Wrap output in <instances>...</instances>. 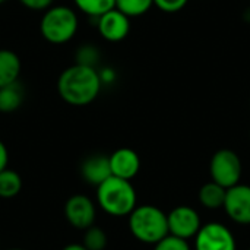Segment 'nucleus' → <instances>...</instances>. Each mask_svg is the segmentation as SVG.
Returning a JSON list of instances; mask_svg holds the SVG:
<instances>
[{"instance_id":"19","label":"nucleus","mask_w":250,"mask_h":250,"mask_svg":"<svg viewBox=\"0 0 250 250\" xmlns=\"http://www.w3.org/2000/svg\"><path fill=\"white\" fill-rule=\"evenodd\" d=\"M107 243H108L107 234L101 227L91 226L89 229L85 230L82 245L88 250H104L107 248Z\"/></svg>"},{"instance_id":"1","label":"nucleus","mask_w":250,"mask_h":250,"mask_svg":"<svg viewBox=\"0 0 250 250\" xmlns=\"http://www.w3.org/2000/svg\"><path fill=\"white\" fill-rule=\"evenodd\" d=\"M101 78L95 67L75 63L66 67L57 79L60 98L73 107L89 105L101 91Z\"/></svg>"},{"instance_id":"27","label":"nucleus","mask_w":250,"mask_h":250,"mask_svg":"<svg viewBox=\"0 0 250 250\" xmlns=\"http://www.w3.org/2000/svg\"><path fill=\"white\" fill-rule=\"evenodd\" d=\"M6 1H7V0H0V4H1V3H6Z\"/></svg>"},{"instance_id":"9","label":"nucleus","mask_w":250,"mask_h":250,"mask_svg":"<svg viewBox=\"0 0 250 250\" xmlns=\"http://www.w3.org/2000/svg\"><path fill=\"white\" fill-rule=\"evenodd\" d=\"M98 34L108 42H119L130 32V18L116 7L97 18Z\"/></svg>"},{"instance_id":"28","label":"nucleus","mask_w":250,"mask_h":250,"mask_svg":"<svg viewBox=\"0 0 250 250\" xmlns=\"http://www.w3.org/2000/svg\"><path fill=\"white\" fill-rule=\"evenodd\" d=\"M7 250H25V249H7Z\"/></svg>"},{"instance_id":"12","label":"nucleus","mask_w":250,"mask_h":250,"mask_svg":"<svg viewBox=\"0 0 250 250\" xmlns=\"http://www.w3.org/2000/svg\"><path fill=\"white\" fill-rule=\"evenodd\" d=\"M82 179L91 185V186H100L103 182H105L108 177H111V168H110V160L105 155H91L88 157L81 167Z\"/></svg>"},{"instance_id":"24","label":"nucleus","mask_w":250,"mask_h":250,"mask_svg":"<svg viewBox=\"0 0 250 250\" xmlns=\"http://www.w3.org/2000/svg\"><path fill=\"white\" fill-rule=\"evenodd\" d=\"M7 163H9V152L3 141H0V171L7 168Z\"/></svg>"},{"instance_id":"14","label":"nucleus","mask_w":250,"mask_h":250,"mask_svg":"<svg viewBox=\"0 0 250 250\" xmlns=\"http://www.w3.org/2000/svg\"><path fill=\"white\" fill-rule=\"evenodd\" d=\"M227 189L215 182L204 185L199 190V202L208 209H218L224 207Z\"/></svg>"},{"instance_id":"11","label":"nucleus","mask_w":250,"mask_h":250,"mask_svg":"<svg viewBox=\"0 0 250 250\" xmlns=\"http://www.w3.org/2000/svg\"><path fill=\"white\" fill-rule=\"evenodd\" d=\"M110 168L111 176L132 180L141 170V158L130 148H119L110 157Z\"/></svg>"},{"instance_id":"17","label":"nucleus","mask_w":250,"mask_h":250,"mask_svg":"<svg viewBox=\"0 0 250 250\" xmlns=\"http://www.w3.org/2000/svg\"><path fill=\"white\" fill-rule=\"evenodd\" d=\"M73 3L78 10L91 18H98L116 6V0H73Z\"/></svg>"},{"instance_id":"22","label":"nucleus","mask_w":250,"mask_h":250,"mask_svg":"<svg viewBox=\"0 0 250 250\" xmlns=\"http://www.w3.org/2000/svg\"><path fill=\"white\" fill-rule=\"evenodd\" d=\"M188 1L189 0H154V4L166 13H176L182 10Z\"/></svg>"},{"instance_id":"5","label":"nucleus","mask_w":250,"mask_h":250,"mask_svg":"<svg viewBox=\"0 0 250 250\" xmlns=\"http://www.w3.org/2000/svg\"><path fill=\"white\" fill-rule=\"evenodd\" d=\"M242 161L240 157L231 149H220L217 151L209 164V171L212 182L218 183L220 186L230 189L239 185L242 177Z\"/></svg>"},{"instance_id":"2","label":"nucleus","mask_w":250,"mask_h":250,"mask_svg":"<svg viewBox=\"0 0 250 250\" xmlns=\"http://www.w3.org/2000/svg\"><path fill=\"white\" fill-rule=\"evenodd\" d=\"M97 205L111 217H126L136 208V192L130 180L108 177L97 186Z\"/></svg>"},{"instance_id":"4","label":"nucleus","mask_w":250,"mask_h":250,"mask_svg":"<svg viewBox=\"0 0 250 250\" xmlns=\"http://www.w3.org/2000/svg\"><path fill=\"white\" fill-rule=\"evenodd\" d=\"M129 230L136 240L155 245L168 234L167 215L154 205L136 207L129 214Z\"/></svg>"},{"instance_id":"29","label":"nucleus","mask_w":250,"mask_h":250,"mask_svg":"<svg viewBox=\"0 0 250 250\" xmlns=\"http://www.w3.org/2000/svg\"><path fill=\"white\" fill-rule=\"evenodd\" d=\"M249 250H250V249H249Z\"/></svg>"},{"instance_id":"23","label":"nucleus","mask_w":250,"mask_h":250,"mask_svg":"<svg viewBox=\"0 0 250 250\" xmlns=\"http://www.w3.org/2000/svg\"><path fill=\"white\" fill-rule=\"evenodd\" d=\"M18 1L23 7L29 10H35V12H44L54 3V0H18Z\"/></svg>"},{"instance_id":"6","label":"nucleus","mask_w":250,"mask_h":250,"mask_svg":"<svg viewBox=\"0 0 250 250\" xmlns=\"http://www.w3.org/2000/svg\"><path fill=\"white\" fill-rule=\"evenodd\" d=\"M195 237L196 250H236L233 233L220 223L202 226Z\"/></svg>"},{"instance_id":"21","label":"nucleus","mask_w":250,"mask_h":250,"mask_svg":"<svg viewBox=\"0 0 250 250\" xmlns=\"http://www.w3.org/2000/svg\"><path fill=\"white\" fill-rule=\"evenodd\" d=\"M98 57H100L98 50L94 45H82L76 53V63L95 67V63L98 62Z\"/></svg>"},{"instance_id":"15","label":"nucleus","mask_w":250,"mask_h":250,"mask_svg":"<svg viewBox=\"0 0 250 250\" xmlns=\"http://www.w3.org/2000/svg\"><path fill=\"white\" fill-rule=\"evenodd\" d=\"M23 103V89L18 82L0 88V111L12 113L16 111Z\"/></svg>"},{"instance_id":"25","label":"nucleus","mask_w":250,"mask_h":250,"mask_svg":"<svg viewBox=\"0 0 250 250\" xmlns=\"http://www.w3.org/2000/svg\"><path fill=\"white\" fill-rule=\"evenodd\" d=\"M100 73V78H101V82H111L114 79V72L111 69H103V72H98Z\"/></svg>"},{"instance_id":"7","label":"nucleus","mask_w":250,"mask_h":250,"mask_svg":"<svg viewBox=\"0 0 250 250\" xmlns=\"http://www.w3.org/2000/svg\"><path fill=\"white\" fill-rule=\"evenodd\" d=\"M64 217L73 229L85 231L95 223L97 207L91 198L85 195H73L64 204Z\"/></svg>"},{"instance_id":"18","label":"nucleus","mask_w":250,"mask_h":250,"mask_svg":"<svg viewBox=\"0 0 250 250\" xmlns=\"http://www.w3.org/2000/svg\"><path fill=\"white\" fill-rule=\"evenodd\" d=\"M154 6V0H116V9L129 18L145 15Z\"/></svg>"},{"instance_id":"13","label":"nucleus","mask_w":250,"mask_h":250,"mask_svg":"<svg viewBox=\"0 0 250 250\" xmlns=\"http://www.w3.org/2000/svg\"><path fill=\"white\" fill-rule=\"evenodd\" d=\"M21 59L19 56L7 48H0V88L18 82L21 75Z\"/></svg>"},{"instance_id":"10","label":"nucleus","mask_w":250,"mask_h":250,"mask_svg":"<svg viewBox=\"0 0 250 250\" xmlns=\"http://www.w3.org/2000/svg\"><path fill=\"white\" fill-rule=\"evenodd\" d=\"M223 208L233 221L239 224H250V186L236 185L227 189Z\"/></svg>"},{"instance_id":"20","label":"nucleus","mask_w":250,"mask_h":250,"mask_svg":"<svg viewBox=\"0 0 250 250\" xmlns=\"http://www.w3.org/2000/svg\"><path fill=\"white\" fill-rule=\"evenodd\" d=\"M154 250H190L188 240L167 234L164 239H161L158 243L154 245Z\"/></svg>"},{"instance_id":"8","label":"nucleus","mask_w":250,"mask_h":250,"mask_svg":"<svg viewBox=\"0 0 250 250\" xmlns=\"http://www.w3.org/2000/svg\"><path fill=\"white\" fill-rule=\"evenodd\" d=\"M167 223H168V234L185 240L195 237L199 229L202 227L198 212L186 205H180L174 208L167 215Z\"/></svg>"},{"instance_id":"16","label":"nucleus","mask_w":250,"mask_h":250,"mask_svg":"<svg viewBox=\"0 0 250 250\" xmlns=\"http://www.w3.org/2000/svg\"><path fill=\"white\" fill-rule=\"evenodd\" d=\"M22 190V177L12 168H4L0 171V198L12 199L18 196Z\"/></svg>"},{"instance_id":"26","label":"nucleus","mask_w":250,"mask_h":250,"mask_svg":"<svg viewBox=\"0 0 250 250\" xmlns=\"http://www.w3.org/2000/svg\"><path fill=\"white\" fill-rule=\"evenodd\" d=\"M62 250H88L82 243H72V245H67L64 246Z\"/></svg>"},{"instance_id":"3","label":"nucleus","mask_w":250,"mask_h":250,"mask_svg":"<svg viewBox=\"0 0 250 250\" xmlns=\"http://www.w3.org/2000/svg\"><path fill=\"white\" fill-rule=\"evenodd\" d=\"M79 18L75 9L66 4L50 6L40 21V32L50 44H66L78 32Z\"/></svg>"}]
</instances>
